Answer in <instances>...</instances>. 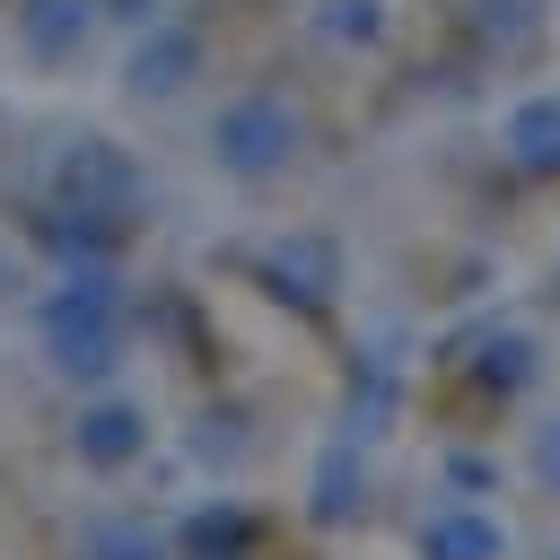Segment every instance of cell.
Masks as SVG:
<instances>
[{"instance_id": "cell-1", "label": "cell", "mask_w": 560, "mask_h": 560, "mask_svg": "<svg viewBox=\"0 0 560 560\" xmlns=\"http://www.w3.org/2000/svg\"><path fill=\"white\" fill-rule=\"evenodd\" d=\"M35 332H44V359L61 385H105L122 368V298H114V271L105 262H70L52 280V298L35 306Z\"/></svg>"}, {"instance_id": "cell-2", "label": "cell", "mask_w": 560, "mask_h": 560, "mask_svg": "<svg viewBox=\"0 0 560 560\" xmlns=\"http://www.w3.org/2000/svg\"><path fill=\"white\" fill-rule=\"evenodd\" d=\"M201 149H210V166H219L228 184H271V175L298 166V149H306V114H298L280 88H236V96L210 105Z\"/></svg>"}, {"instance_id": "cell-3", "label": "cell", "mask_w": 560, "mask_h": 560, "mask_svg": "<svg viewBox=\"0 0 560 560\" xmlns=\"http://www.w3.org/2000/svg\"><path fill=\"white\" fill-rule=\"evenodd\" d=\"M192 79H201V26H184L175 9L149 18L131 35V52H122V96L131 105H175Z\"/></svg>"}, {"instance_id": "cell-4", "label": "cell", "mask_w": 560, "mask_h": 560, "mask_svg": "<svg viewBox=\"0 0 560 560\" xmlns=\"http://www.w3.org/2000/svg\"><path fill=\"white\" fill-rule=\"evenodd\" d=\"M131 192H140V166H131L105 131L61 140V158H52V201H61V210H105V219H122Z\"/></svg>"}, {"instance_id": "cell-5", "label": "cell", "mask_w": 560, "mask_h": 560, "mask_svg": "<svg viewBox=\"0 0 560 560\" xmlns=\"http://www.w3.org/2000/svg\"><path fill=\"white\" fill-rule=\"evenodd\" d=\"M96 26H105L96 0H9V44L26 70H70L96 44Z\"/></svg>"}, {"instance_id": "cell-6", "label": "cell", "mask_w": 560, "mask_h": 560, "mask_svg": "<svg viewBox=\"0 0 560 560\" xmlns=\"http://www.w3.org/2000/svg\"><path fill=\"white\" fill-rule=\"evenodd\" d=\"M70 455H79L88 472H122V464H140V455H149V411H140V402H114V394L79 402V420H70Z\"/></svg>"}, {"instance_id": "cell-7", "label": "cell", "mask_w": 560, "mask_h": 560, "mask_svg": "<svg viewBox=\"0 0 560 560\" xmlns=\"http://www.w3.org/2000/svg\"><path fill=\"white\" fill-rule=\"evenodd\" d=\"M499 149H508V166H516V175H560V88L516 96V105H508V122H499Z\"/></svg>"}, {"instance_id": "cell-8", "label": "cell", "mask_w": 560, "mask_h": 560, "mask_svg": "<svg viewBox=\"0 0 560 560\" xmlns=\"http://www.w3.org/2000/svg\"><path fill=\"white\" fill-rule=\"evenodd\" d=\"M499 551H508V525L481 508H438L420 525V560H499Z\"/></svg>"}, {"instance_id": "cell-9", "label": "cell", "mask_w": 560, "mask_h": 560, "mask_svg": "<svg viewBox=\"0 0 560 560\" xmlns=\"http://www.w3.org/2000/svg\"><path fill=\"white\" fill-rule=\"evenodd\" d=\"M96 9H105V26H131V35H140L149 18H166V0H96Z\"/></svg>"}, {"instance_id": "cell-10", "label": "cell", "mask_w": 560, "mask_h": 560, "mask_svg": "<svg viewBox=\"0 0 560 560\" xmlns=\"http://www.w3.org/2000/svg\"><path fill=\"white\" fill-rule=\"evenodd\" d=\"M542 472H551V481H560V438H542Z\"/></svg>"}]
</instances>
